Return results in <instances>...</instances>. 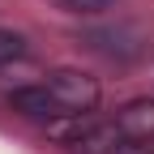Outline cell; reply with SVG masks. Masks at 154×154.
<instances>
[{
	"instance_id": "7a4b0ae2",
	"label": "cell",
	"mask_w": 154,
	"mask_h": 154,
	"mask_svg": "<svg viewBox=\"0 0 154 154\" xmlns=\"http://www.w3.org/2000/svg\"><path fill=\"white\" fill-rule=\"evenodd\" d=\"M82 38H86V47H94L99 56H107V60H120V64H128V60H137V56H146V51H150L146 34H141L137 26H128V22L94 26V30H86Z\"/></svg>"
},
{
	"instance_id": "3957f363",
	"label": "cell",
	"mask_w": 154,
	"mask_h": 154,
	"mask_svg": "<svg viewBox=\"0 0 154 154\" xmlns=\"http://www.w3.org/2000/svg\"><path fill=\"white\" fill-rule=\"evenodd\" d=\"M9 107L22 116V120H34V124H43V128H51L56 120H64V107H60V99L38 82V86H17V90H9Z\"/></svg>"
},
{
	"instance_id": "8992f818",
	"label": "cell",
	"mask_w": 154,
	"mask_h": 154,
	"mask_svg": "<svg viewBox=\"0 0 154 154\" xmlns=\"http://www.w3.org/2000/svg\"><path fill=\"white\" fill-rule=\"evenodd\" d=\"M26 51H30L26 34H17V30H5V26H0V69L13 64V60H22Z\"/></svg>"
},
{
	"instance_id": "52a82bcc",
	"label": "cell",
	"mask_w": 154,
	"mask_h": 154,
	"mask_svg": "<svg viewBox=\"0 0 154 154\" xmlns=\"http://www.w3.org/2000/svg\"><path fill=\"white\" fill-rule=\"evenodd\" d=\"M60 9H69V13H94V9H107V5H116V0H56Z\"/></svg>"
},
{
	"instance_id": "277c9868",
	"label": "cell",
	"mask_w": 154,
	"mask_h": 154,
	"mask_svg": "<svg viewBox=\"0 0 154 154\" xmlns=\"http://www.w3.org/2000/svg\"><path fill=\"white\" fill-rule=\"evenodd\" d=\"M124 141H128V137L120 133L116 120H90V128H86L69 150H73V154H116Z\"/></svg>"
},
{
	"instance_id": "6da1fadb",
	"label": "cell",
	"mask_w": 154,
	"mask_h": 154,
	"mask_svg": "<svg viewBox=\"0 0 154 154\" xmlns=\"http://www.w3.org/2000/svg\"><path fill=\"white\" fill-rule=\"evenodd\" d=\"M43 86L60 99V107H64L69 116H90L94 107H99V99H103L99 77H90V73H82V69H51V73L43 77Z\"/></svg>"
},
{
	"instance_id": "5b68a950",
	"label": "cell",
	"mask_w": 154,
	"mask_h": 154,
	"mask_svg": "<svg viewBox=\"0 0 154 154\" xmlns=\"http://www.w3.org/2000/svg\"><path fill=\"white\" fill-rule=\"evenodd\" d=\"M116 124L128 141H154V99H133L116 111Z\"/></svg>"
}]
</instances>
